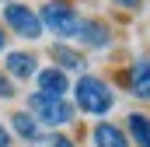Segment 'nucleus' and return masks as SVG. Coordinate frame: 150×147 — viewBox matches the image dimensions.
I'll use <instances>...</instances> for the list:
<instances>
[{
  "label": "nucleus",
  "instance_id": "obj_1",
  "mask_svg": "<svg viewBox=\"0 0 150 147\" xmlns=\"http://www.w3.org/2000/svg\"><path fill=\"white\" fill-rule=\"evenodd\" d=\"M70 102H74L77 116H91V119L98 123V119H108V112L119 105V91H115V84L108 77L87 70V74H80L74 81Z\"/></svg>",
  "mask_w": 150,
  "mask_h": 147
},
{
  "label": "nucleus",
  "instance_id": "obj_2",
  "mask_svg": "<svg viewBox=\"0 0 150 147\" xmlns=\"http://www.w3.org/2000/svg\"><path fill=\"white\" fill-rule=\"evenodd\" d=\"M35 11H38V21H42V32L52 35V42H74L77 39L84 14L77 11L74 0H42Z\"/></svg>",
  "mask_w": 150,
  "mask_h": 147
},
{
  "label": "nucleus",
  "instance_id": "obj_3",
  "mask_svg": "<svg viewBox=\"0 0 150 147\" xmlns=\"http://www.w3.org/2000/svg\"><path fill=\"white\" fill-rule=\"evenodd\" d=\"M25 112L35 116V123L45 133H67V126L77 123V109H74L70 98H45V95H38V91H28Z\"/></svg>",
  "mask_w": 150,
  "mask_h": 147
},
{
  "label": "nucleus",
  "instance_id": "obj_4",
  "mask_svg": "<svg viewBox=\"0 0 150 147\" xmlns=\"http://www.w3.org/2000/svg\"><path fill=\"white\" fill-rule=\"evenodd\" d=\"M0 25L7 28V35H18L25 42H38L45 35L42 32V21H38V11L25 0H11L0 7Z\"/></svg>",
  "mask_w": 150,
  "mask_h": 147
},
{
  "label": "nucleus",
  "instance_id": "obj_5",
  "mask_svg": "<svg viewBox=\"0 0 150 147\" xmlns=\"http://www.w3.org/2000/svg\"><path fill=\"white\" fill-rule=\"evenodd\" d=\"M115 84H119L129 98H136L140 105H150V53H140V56H133L126 67H119Z\"/></svg>",
  "mask_w": 150,
  "mask_h": 147
},
{
  "label": "nucleus",
  "instance_id": "obj_6",
  "mask_svg": "<svg viewBox=\"0 0 150 147\" xmlns=\"http://www.w3.org/2000/svg\"><path fill=\"white\" fill-rule=\"evenodd\" d=\"M74 42L84 53H108L115 46V28H112V21H105V18H84Z\"/></svg>",
  "mask_w": 150,
  "mask_h": 147
},
{
  "label": "nucleus",
  "instance_id": "obj_7",
  "mask_svg": "<svg viewBox=\"0 0 150 147\" xmlns=\"http://www.w3.org/2000/svg\"><path fill=\"white\" fill-rule=\"evenodd\" d=\"M49 60H52L56 70H63L67 77H80V74H87V67H91L87 53L77 42H52L49 46Z\"/></svg>",
  "mask_w": 150,
  "mask_h": 147
},
{
  "label": "nucleus",
  "instance_id": "obj_8",
  "mask_svg": "<svg viewBox=\"0 0 150 147\" xmlns=\"http://www.w3.org/2000/svg\"><path fill=\"white\" fill-rule=\"evenodd\" d=\"M7 130H11L14 144L21 140L25 147H42V144H45V137H49V133L35 123V116L25 112V109H14L11 116H7Z\"/></svg>",
  "mask_w": 150,
  "mask_h": 147
},
{
  "label": "nucleus",
  "instance_id": "obj_9",
  "mask_svg": "<svg viewBox=\"0 0 150 147\" xmlns=\"http://www.w3.org/2000/svg\"><path fill=\"white\" fill-rule=\"evenodd\" d=\"M38 67H42V63H38V56L32 53V49H7L0 70L7 74L14 84H25V81H35Z\"/></svg>",
  "mask_w": 150,
  "mask_h": 147
},
{
  "label": "nucleus",
  "instance_id": "obj_10",
  "mask_svg": "<svg viewBox=\"0 0 150 147\" xmlns=\"http://www.w3.org/2000/svg\"><path fill=\"white\" fill-rule=\"evenodd\" d=\"M70 88H74V77L56 70L52 63L38 67V74H35V91L38 95H45V98H70Z\"/></svg>",
  "mask_w": 150,
  "mask_h": 147
},
{
  "label": "nucleus",
  "instance_id": "obj_11",
  "mask_svg": "<svg viewBox=\"0 0 150 147\" xmlns=\"http://www.w3.org/2000/svg\"><path fill=\"white\" fill-rule=\"evenodd\" d=\"M87 137H91V147H133L129 137H126V130H122V123H112V119L91 123Z\"/></svg>",
  "mask_w": 150,
  "mask_h": 147
},
{
  "label": "nucleus",
  "instance_id": "obj_12",
  "mask_svg": "<svg viewBox=\"0 0 150 147\" xmlns=\"http://www.w3.org/2000/svg\"><path fill=\"white\" fill-rule=\"evenodd\" d=\"M122 130L133 147H150V112L147 109H129L122 116Z\"/></svg>",
  "mask_w": 150,
  "mask_h": 147
},
{
  "label": "nucleus",
  "instance_id": "obj_13",
  "mask_svg": "<svg viewBox=\"0 0 150 147\" xmlns=\"http://www.w3.org/2000/svg\"><path fill=\"white\" fill-rule=\"evenodd\" d=\"M18 95H21V88H18V84L7 77V74L0 70V102H14Z\"/></svg>",
  "mask_w": 150,
  "mask_h": 147
},
{
  "label": "nucleus",
  "instance_id": "obj_14",
  "mask_svg": "<svg viewBox=\"0 0 150 147\" xmlns=\"http://www.w3.org/2000/svg\"><path fill=\"white\" fill-rule=\"evenodd\" d=\"M45 147H80V144H77L70 133H49L45 137Z\"/></svg>",
  "mask_w": 150,
  "mask_h": 147
},
{
  "label": "nucleus",
  "instance_id": "obj_15",
  "mask_svg": "<svg viewBox=\"0 0 150 147\" xmlns=\"http://www.w3.org/2000/svg\"><path fill=\"white\" fill-rule=\"evenodd\" d=\"M112 7H119V11H126V14H140L143 7H147V0H108Z\"/></svg>",
  "mask_w": 150,
  "mask_h": 147
},
{
  "label": "nucleus",
  "instance_id": "obj_16",
  "mask_svg": "<svg viewBox=\"0 0 150 147\" xmlns=\"http://www.w3.org/2000/svg\"><path fill=\"white\" fill-rule=\"evenodd\" d=\"M0 147H14V137H11L7 123H0Z\"/></svg>",
  "mask_w": 150,
  "mask_h": 147
},
{
  "label": "nucleus",
  "instance_id": "obj_17",
  "mask_svg": "<svg viewBox=\"0 0 150 147\" xmlns=\"http://www.w3.org/2000/svg\"><path fill=\"white\" fill-rule=\"evenodd\" d=\"M7 39H11V35H7V28L0 25V53H7Z\"/></svg>",
  "mask_w": 150,
  "mask_h": 147
},
{
  "label": "nucleus",
  "instance_id": "obj_18",
  "mask_svg": "<svg viewBox=\"0 0 150 147\" xmlns=\"http://www.w3.org/2000/svg\"><path fill=\"white\" fill-rule=\"evenodd\" d=\"M0 4H11V0H0Z\"/></svg>",
  "mask_w": 150,
  "mask_h": 147
}]
</instances>
